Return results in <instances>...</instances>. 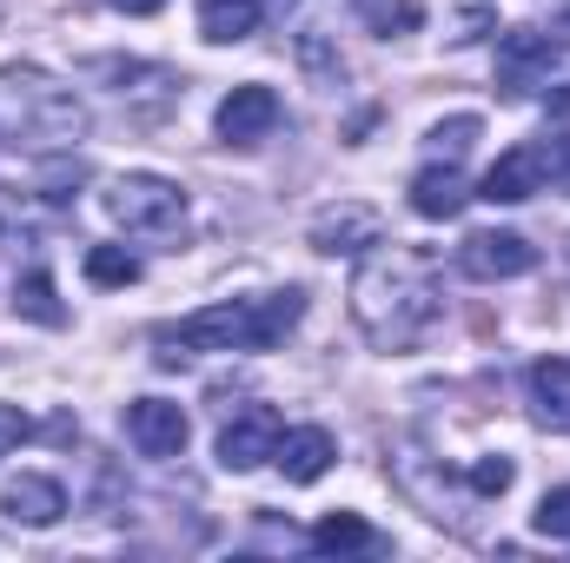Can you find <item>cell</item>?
<instances>
[{
	"label": "cell",
	"mask_w": 570,
	"mask_h": 563,
	"mask_svg": "<svg viewBox=\"0 0 570 563\" xmlns=\"http://www.w3.org/2000/svg\"><path fill=\"white\" fill-rule=\"evenodd\" d=\"M298 318H305V292L285 285L266 298H233V305H206L179 325H159L153 345H159V365H179L193 352H273Z\"/></svg>",
	"instance_id": "7a4b0ae2"
},
{
	"label": "cell",
	"mask_w": 570,
	"mask_h": 563,
	"mask_svg": "<svg viewBox=\"0 0 570 563\" xmlns=\"http://www.w3.org/2000/svg\"><path fill=\"white\" fill-rule=\"evenodd\" d=\"M379 239H385V219L372 206H358V199H338V206H325L312 219V253H365Z\"/></svg>",
	"instance_id": "9c48e42d"
},
{
	"label": "cell",
	"mask_w": 570,
	"mask_h": 563,
	"mask_svg": "<svg viewBox=\"0 0 570 563\" xmlns=\"http://www.w3.org/2000/svg\"><path fill=\"white\" fill-rule=\"evenodd\" d=\"M458 266H464L471 279H484V285L524 279V273L538 266V246H531L524 233H471V239L458 246Z\"/></svg>",
	"instance_id": "5b68a950"
},
{
	"label": "cell",
	"mask_w": 570,
	"mask_h": 563,
	"mask_svg": "<svg viewBox=\"0 0 570 563\" xmlns=\"http://www.w3.org/2000/svg\"><path fill=\"white\" fill-rule=\"evenodd\" d=\"M551 60H558V40H551V33L511 27V33L498 40V87L518 100V93H531L538 80H551Z\"/></svg>",
	"instance_id": "8992f818"
},
{
	"label": "cell",
	"mask_w": 570,
	"mask_h": 563,
	"mask_svg": "<svg viewBox=\"0 0 570 563\" xmlns=\"http://www.w3.org/2000/svg\"><path fill=\"white\" fill-rule=\"evenodd\" d=\"M544 172H551V146H511V152H498V166L478 179V199H491V206H524V199L544 186Z\"/></svg>",
	"instance_id": "52a82bcc"
},
{
	"label": "cell",
	"mask_w": 570,
	"mask_h": 563,
	"mask_svg": "<svg viewBox=\"0 0 570 563\" xmlns=\"http://www.w3.org/2000/svg\"><path fill=\"white\" fill-rule=\"evenodd\" d=\"M478 140V113H458V120H444L431 146H438V159H464V146Z\"/></svg>",
	"instance_id": "ffe728a7"
},
{
	"label": "cell",
	"mask_w": 570,
	"mask_h": 563,
	"mask_svg": "<svg viewBox=\"0 0 570 563\" xmlns=\"http://www.w3.org/2000/svg\"><path fill=\"white\" fill-rule=\"evenodd\" d=\"M27 437H33L27 412H20V405H0V451H13V444H27Z\"/></svg>",
	"instance_id": "603a6c76"
},
{
	"label": "cell",
	"mask_w": 570,
	"mask_h": 563,
	"mask_svg": "<svg viewBox=\"0 0 570 563\" xmlns=\"http://www.w3.org/2000/svg\"><path fill=\"white\" fill-rule=\"evenodd\" d=\"M87 279L94 285H134L140 279V259H134L127 246H94V253H87Z\"/></svg>",
	"instance_id": "ac0fdd59"
},
{
	"label": "cell",
	"mask_w": 570,
	"mask_h": 563,
	"mask_svg": "<svg viewBox=\"0 0 570 563\" xmlns=\"http://www.w3.org/2000/svg\"><path fill=\"white\" fill-rule=\"evenodd\" d=\"M107 7H120V13H159L166 0H107Z\"/></svg>",
	"instance_id": "d4e9b609"
},
{
	"label": "cell",
	"mask_w": 570,
	"mask_h": 563,
	"mask_svg": "<svg viewBox=\"0 0 570 563\" xmlns=\"http://www.w3.org/2000/svg\"><path fill=\"white\" fill-rule=\"evenodd\" d=\"M551 113H558V120H570V87L558 93V100H551Z\"/></svg>",
	"instance_id": "4316f807"
},
{
	"label": "cell",
	"mask_w": 570,
	"mask_h": 563,
	"mask_svg": "<svg viewBox=\"0 0 570 563\" xmlns=\"http://www.w3.org/2000/svg\"><path fill=\"white\" fill-rule=\"evenodd\" d=\"M365 13H372V27L379 33H392V27H419L425 13H419V0H358Z\"/></svg>",
	"instance_id": "44dd1931"
},
{
	"label": "cell",
	"mask_w": 570,
	"mask_h": 563,
	"mask_svg": "<svg viewBox=\"0 0 570 563\" xmlns=\"http://www.w3.org/2000/svg\"><path fill=\"white\" fill-rule=\"evenodd\" d=\"M464 199H471V186H464L458 159H431L425 172L412 179V213H419V219H458Z\"/></svg>",
	"instance_id": "4fadbf2b"
},
{
	"label": "cell",
	"mask_w": 570,
	"mask_h": 563,
	"mask_svg": "<svg viewBox=\"0 0 570 563\" xmlns=\"http://www.w3.org/2000/svg\"><path fill=\"white\" fill-rule=\"evenodd\" d=\"M444 312V285H438V253L425 246H385L358 266L352 279V318L379 352H412Z\"/></svg>",
	"instance_id": "6da1fadb"
},
{
	"label": "cell",
	"mask_w": 570,
	"mask_h": 563,
	"mask_svg": "<svg viewBox=\"0 0 570 563\" xmlns=\"http://www.w3.org/2000/svg\"><path fill=\"white\" fill-rule=\"evenodd\" d=\"M312 551L318 557H358V551H385V537L358 517V511H332L312 524Z\"/></svg>",
	"instance_id": "9a60e30c"
},
{
	"label": "cell",
	"mask_w": 570,
	"mask_h": 563,
	"mask_svg": "<svg viewBox=\"0 0 570 563\" xmlns=\"http://www.w3.org/2000/svg\"><path fill=\"white\" fill-rule=\"evenodd\" d=\"M332 457H338V444H332V431H318V424L285 431L279 451H273V464L285 471V484H318V477L332 471Z\"/></svg>",
	"instance_id": "7c38bea8"
},
{
	"label": "cell",
	"mask_w": 570,
	"mask_h": 563,
	"mask_svg": "<svg viewBox=\"0 0 570 563\" xmlns=\"http://www.w3.org/2000/svg\"><path fill=\"white\" fill-rule=\"evenodd\" d=\"M484 27H498V13H484V7H471V13L458 20V33H451V40H484Z\"/></svg>",
	"instance_id": "cb8c5ba5"
},
{
	"label": "cell",
	"mask_w": 570,
	"mask_h": 563,
	"mask_svg": "<svg viewBox=\"0 0 570 563\" xmlns=\"http://www.w3.org/2000/svg\"><path fill=\"white\" fill-rule=\"evenodd\" d=\"M511 477H518V464H511V457H478V464L464 471V484H471L478 497H504V491H511Z\"/></svg>",
	"instance_id": "d6986e66"
},
{
	"label": "cell",
	"mask_w": 570,
	"mask_h": 563,
	"mask_svg": "<svg viewBox=\"0 0 570 563\" xmlns=\"http://www.w3.org/2000/svg\"><path fill=\"white\" fill-rule=\"evenodd\" d=\"M213 127H219L226 146H259L279 127V93L259 87V80H253V87H233V93L219 100V120H213Z\"/></svg>",
	"instance_id": "ba28073f"
},
{
	"label": "cell",
	"mask_w": 570,
	"mask_h": 563,
	"mask_svg": "<svg viewBox=\"0 0 570 563\" xmlns=\"http://www.w3.org/2000/svg\"><path fill=\"white\" fill-rule=\"evenodd\" d=\"M551 166H558V179H564V192H570V146L558 152V159H551Z\"/></svg>",
	"instance_id": "484cf974"
},
{
	"label": "cell",
	"mask_w": 570,
	"mask_h": 563,
	"mask_svg": "<svg viewBox=\"0 0 570 563\" xmlns=\"http://www.w3.org/2000/svg\"><path fill=\"white\" fill-rule=\"evenodd\" d=\"M127 437L140 444V457H179L186 437H193V424H186L179 405H166V398H134L127 405Z\"/></svg>",
	"instance_id": "30bf717a"
},
{
	"label": "cell",
	"mask_w": 570,
	"mask_h": 563,
	"mask_svg": "<svg viewBox=\"0 0 570 563\" xmlns=\"http://www.w3.org/2000/svg\"><path fill=\"white\" fill-rule=\"evenodd\" d=\"M279 437H285V418L273 405H246V412H233L226 431H219V464L226 471H259V464H273Z\"/></svg>",
	"instance_id": "277c9868"
},
{
	"label": "cell",
	"mask_w": 570,
	"mask_h": 563,
	"mask_svg": "<svg viewBox=\"0 0 570 563\" xmlns=\"http://www.w3.org/2000/svg\"><path fill=\"white\" fill-rule=\"evenodd\" d=\"M0 511H7L13 524L47 531V524H60V517H67V491H60L53 477H40V471H20V477L0 491Z\"/></svg>",
	"instance_id": "8fae6325"
},
{
	"label": "cell",
	"mask_w": 570,
	"mask_h": 563,
	"mask_svg": "<svg viewBox=\"0 0 570 563\" xmlns=\"http://www.w3.org/2000/svg\"><path fill=\"white\" fill-rule=\"evenodd\" d=\"M13 312H27L33 325H67V305L53 298V279L47 273H27V279L13 285Z\"/></svg>",
	"instance_id": "e0dca14e"
},
{
	"label": "cell",
	"mask_w": 570,
	"mask_h": 563,
	"mask_svg": "<svg viewBox=\"0 0 570 563\" xmlns=\"http://www.w3.org/2000/svg\"><path fill=\"white\" fill-rule=\"evenodd\" d=\"M199 33L213 47H233V40L259 33V0H199Z\"/></svg>",
	"instance_id": "2e32d148"
},
{
	"label": "cell",
	"mask_w": 570,
	"mask_h": 563,
	"mask_svg": "<svg viewBox=\"0 0 570 563\" xmlns=\"http://www.w3.org/2000/svg\"><path fill=\"white\" fill-rule=\"evenodd\" d=\"M524 392L544 431H570V358H538L524 372Z\"/></svg>",
	"instance_id": "5bb4252c"
},
{
	"label": "cell",
	"mask_w": 570,
	"mask_h": 563,
	"mask_svg": "<svg viewBox=\"0 0 570 563\" xmlns=\"http://www.w3.org/2000/svg\"><path fill=\"white\" fill-rule=\"evenodd\" d=\"M538 531H544V537H564V544H570V484L544 491V504H538Z\"/></svg>",
	"instance_id": "7402d4cb"
},
{
	"label": "cell",
	"mask_w": 570,
	"mask_h": 563,
	"mask_svg": "<svg viewBox=\"0 0 570 563\" xmlns=\"http://www.w3.org/2000/svg\"><path fill=\"white\" fill-rule=\"evenodd\" d=\"M107 219L127 233V239H179L186 226V192L159 172H120L107 186Z\"/></svg>",
	"instance_id": "3957f363"
}]
</instances>
